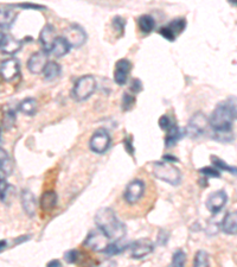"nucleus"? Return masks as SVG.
<instances>
[{
  "mask_svg": "<svg viewBox=\"0 0 237 267\" xmlns=\"http://www.w3.org/2000/svg\"><path fill=\"white\" fill-rule=\"evenodd\" d=\"M237 119V99L230 98L216 106L209 119V125L213 130V138L228 143L234 139L233 124Z\"/></svg>",
  "mask_w": 237,
  "mask_h": 267,
  "instance_id": "obj_1",
  "label": "nucleus"
},
{
  "mask_svg": "<svg viewBox=\"0 0 237 267\" xmlns=\"http://www.w3.org/2000/svg\"><path fill=\"white\" fill-rule=\"evenodd\" d=\"M95 223L97 228L102 231L111 240L121 241L126 235V226L117 216L114 210L101 208L95 214Z\"/></svg>",
  "mask_w": 237,
  "mask_h": 267,
  "instance_id": "obj_2",
  "label": "nucleus"
},
{
  "mask_svg": "<svg viewBox=\"0 0 237 267\" xmlns=\"http://www.w3.org/2000/svg\"><path fill=\"white\" fill-rule=\"evenodd\" d=\"M153 175L157 180H160L171 186H178L182 181L180 170L166 161H157L153 165Z\"/></svg>",
  "mask_w": 237,
  "mask_h": 267,
  "instance_id": "obj_3",
  "label": "nucleus"
},
{
  "mask_svg": "<svg viewBox=\"0 0 237 267\" xmlns=\"http://www.w3.org/2000/svg\"><path fill=\"white\" fill-rule=\"evenodd\" d=\"M96 90V80L92 75L82 76L75 82L72 88V98L76 101H84L89 99Z\"/></svg>",
  "mask_w": 237,
  "mask_h": 267,
  "instance_id": "obj_4",
  "label": "nucleus"
},
{
  "mask_svg": "<svg viewBox=\"0 0 237 267\" xmlns=\"http://www.w3.org/2000/svg\"><path fill=\"white\" fill-rule=\"evenodd\" d=\"M84 245L92 251L95 252H106L109 245H111V239L100 229H93L87 237Z\"/></svg>",
  "mask_w": 237,
  "mask_h": 267,
  "instance_id": "obj_5",
  "label": "nucleus"
},
{
  "mask_svg": "<svg viewBox=\"0 0 237 267\" xmlns=\"http://www.w3.org/2000/svg\"><path fill=\"white\" fill-rule=\"evenodd\" d=\"M112 143L111 135H109L108 131H106L104 129H100L97 131H95L94 134L92 135L89 141V146L90 150L95 153H100L102 155L109 149Z\"/></svg>",
  "mask_w": 237,
  "mask_h": 267,
  "instance_id": "obj_6",
  "label": "nucleus"
},
{
  "mask_svg": "<svg viewBox=\"0 0 237 267\" xmlns=\"http://www.w3.org/2000/svg\"><path fill=\"white\" fill-rule=\"evenodd\" d=\"M209 119L207 118V115L203 112H196L189 120L188 127H186V133L190 137H198V135L203 134L207 131Z\"/></svg>",
  "mask_w": 237,
  "mask_h": 267,
  "instance_id": "obj_7",
  "label": "nucleus"
},
{
  "mask_svg": "<svg viewBox=\"0 0 237 267\" xmlns=\"http://www.w3.org/2000/svg\"><path fill=\"white\" fill-rule=\"evenodd\" d=\"M63 37L67 39L70 48H80L87 41L86 31H84L83 27L77 24H72L69 27H67L64 30Z\"/></svg>",
  "mask_w": 237,
  "mask_h": 267,
  "instance_id": "obj_8",
  "label": "nucleus"
},
{
  "mask_svg": "<svg viewBox=\"0 0 237 267\" xmlns=\"http://www.w3.org/2000/svg\"><path fill=\"white\" fill-rule=\"evenodd\" d=\"M186 27V19L184 18H177L173 19L168 23L167 25H164L159 29V33L164 38L167 39V41L173 42L176 41V38Z\"/></svg>",
  "mask_w": 237,
  "mask_h": 267,
  "instance_id": "obj_9",
  "label": "nucleus"
},
{
  "mask_svg": "<svg viewBox=\"0 0 237 267\" xmlns=\"http://www.w3.org/2000/svg\"><path fill=\"white\" fill-rule=\"evenodd\" d=\"M143 192H145V183L141 180H134L126 187L123 198L128 204H135L141 200Z\"/></svg>",
  "mask_w": 237,
  "mask_h": 267,
  "instance_id": "obj_10",
  "label": "nucleus"
},
{
  "mask_svg": "<svg viewBox=\"0 0 237 267\" xmlns=\"http://www.w3.org/2000/svg\"><path fill=\"white\" fill-rule=\"evenodd\" d=\"M21 73V65L16 58H7L0 63V76L5 81H13Z\"/></svg>",
  "mask_w": 237,
  "mask_h": 267,
  "instance_id": "obj_11",
  "label": "nucleus"
},
{
  "mask_svg": "<svg viewBox=\"0 0 237 267\" xmlns=\"http://www.w3.org/2000/svg\"><path fill=\"white\" fill-rule=\"evenodd\" d=\"M228 202V195L224 190H218V191L213 192L207 200V208L211 214H218L221 210L224 208Z\"/></svg>",
  "mask_w": 237,
  "mask_h": 267,
  "instance_id": "obj_12",
  "label": "nucleus"
},
{
  "mask_svg": "<svg viewBox=\"0 0 237 267\" xmlns=\"http://www.w3.org/2000/svg\"><path fill=\"white\" fill-rule=\"evenodd\" d=\"M49 63L47 61V53L45 51H37L30 56L27 61V69L32 74H41L44 72L45 67Z\"/></svg>",
  "mask_w": 237,
  "mask_h": 267,
  "instance_id": "obj_13",
  "label": "nucleus"
},
{
  "mask_svg": "<svg viewBox=\"0 0 237 267\" xmlns=\"http://www.w3.org/2000/svg\"><path fill=\"white\" fill-rule=\"evenodd\" d=\"M132 70V63L131 61L126 58L118 59L115 64V70H114V81L117 82L118 86H123L127 83V80H128L129 74Z\"/></svg>",
  "mask_w": 237,
  "mask_h": 267,
  "instance_id": "obj_14",
  "label": "nucleus"
},
{
  "mask_svg": "<svg viewBox=\"0 0 237 267\" xmlns=\"http://www.w3.org/2000/svg\"><path fill=\"white\" fill-rule=\"evenodd\" d=\"M154 249V245L148 239H140L132 245V257L134 259H142L151 254Z\"/></svg>",
  "mask_w": 237,
  "mask_h": 267,
  "instance_id": "obj_15",
  "label": "nucleus"
},
{
  "mask_svg": "<svg viewBox=\"0 0 237 267\" xmlns=\"http://www.w3.org/2000/svg\"><path fill=\"white\" fill-rule=\"evenodd\" d=\"M57 37L58 36L56 35L55 27L51 24L45 25L43 29H42L41 33H39V42H41L42 47H43V51H45L47 53H51L53 43H55Z\"/></svg>",
  "mask_w": 237,
  "mask_h": 267,
  "instance_id": "obj_16",
  "label": "nucleus"
},
{
  "mask_svg": "<svg viewBox=\"0 0 237 267\" xmlns=\"http://www.w3.org/2000/svg\"><path fill=\"white\" fill-rule=\"evenodd\" d=\"M223 233L228 235H237V210L229 212L225 215L221 226Z\"/></svg>",
  "mask_w": 237,
  "mask_h": 267,
  "instance_id": "obj_17",
  "label": "nucleus"
},
{
  "mask_svg": "<svg viewBox=\"0 0 237 267\" xmlns=\"http://www.w3.org/2000/svg\"><path fill=\"white\" fill-rule=\"evenodd\" d=\"M22 207L24 212L29 216H33L36 214V208H37V202H36L35 196L29 190H23L22 192Z\"/></svg>",
  "mask_w": 237,
  "mask_h": 267,
  "instance_id": "obj_18",
  "label": "nucleus"
},
{
  "mask_svg": "<svg viewBox=\"0 0 237 267\" xmlns=\"http://www.w3.org/2000/svg\"><path fill=\"white\" fill-rule=\"evenodd\" d=\"M22 45H23L22 41L6 35L4 43L0 47V51H1L2 53H6V55H15V53H17L22 49Z\"/></svg>",
  "mask_w": 237,
  "mask_h": 267,
  "instance_id": "obj_19",
  "label": "nucleus"
},
{
  "mask_svg": "<svg viewBox=\"0 0 237 267\" xmlns=\"http://www.w3.org/2000/svg\"><path fill=\"white\" fill-rule=\"evenodd\" d=\"M41 208L44 212H51L52 209H55L56 204H57V194H56L53 190H47L42 194L41 196Z\"/></svg>",
  "mask_w": 237,
  "mask_h": 267,
  "instance_id": "obj_20",
  "label": "nucleus"
},
{
  "mask_svg": "<svg viewBox=\"0 0 237 267\" xmlns=\"http://www.w3.org/2000/svg\"><path fill=\"white\" fill-rule=\"evenodd\" d=\"M17 18L15 10L10 7L0 8V29H10Z\"/></svg>",
  "mask_w": 237,
  "mask_h": 267,
  "instance_id": "obj_21",
  "label": "nucleus"
},
{
  "mask_svg": "<svg viewBox=\"0 0 237 267\" xmlns=\"http://www.w3.org/2000/svg\"><path fill=\"white\" fill-rule=\"evenodd\" d=\"M70 49H71V48H70L69 43H68L67 39L64 38L63 36L57 37L55 43H53L51 53L55 57H62V56H66L67 53H69Z\"/></svg>",
  "mask_w": 237,
  "mask_h": 267,
  "instance_id": "obj_22",
  "label": "nucleus"
},
{
  "mask_svg": "<svg viewBox=\"0 0 237 267\" xmlns=\"http://www.w3.org/2000/svg\"><path fill=\"white\" fill-rule=\"evenodd\" d=\"M138 27H139L140 31L145 35H148L156 27V21L152 16L149 15H142L138 18Z\"/></svg>",
  "mask_w": 237,
  "mask_h": 267,
  "instance_id": "obj_23",
  "label": "nucleus"
},
{
  "mask_svg": "<svg viewBox=\"0 0 237 267\" xmlns=\"http://www.w3.org/2000/svg\"><path fill=\"white\" fill-rule=\"evenodd\" d=\"M61 73H62L61 65H59L57 62L51 61L47 64V67H45L43 75L47 81H52V80L57 79L58 76L61 75Z\"/></svg>",
  "mask_w": 237,
  "mask_h": 267,
  "instance_id": "obj_24",
  "label": "nucleus"
},
{
  "mask_svg": "<svg viewBox=\"0 0 237 267\" xmlns=\"http://www.w3.org/2000/svg\"><path fill=\"white\" fill-rule=\"evenodd\" d=\"M37 100L33 98H27L25 99V100H23L21 104H19L18 108L21 110L22 113H24V114L26 115H33L36 112H37Z\"/></svg>",
  "mask_w": 237,
  "mask_h": 267,
  "instance_id": "obj_25",
  "label": "nucleus"
},
{
  "mask_svg": "<svg viewBox=\"0 0 237 267\" xmlns=\"http://www.w3.org/2000/svg\"><path fill=\"white\" fill-rule=\"evenodd\" d=\"M180 138V131L178 129V126L176 124H173L170 129L167 130V134H166L165 138V146L166 147H171L173 145H176V143L179 140Z\"/></svg>",
  "mask_w": 237,
  "mask_h": 267,
  "instance_id": "obj_26",
  "label": "nucleus"
},
{
  "mask_svg": "<svg viewBox=\"0 0 237 267\" xmlns=\"http://www.w3.org/2000/svg\"><path fill=\"white\" fill-rule=\"evenodd\" d=\"M211 161H213V166H215L217 170H219V171H225V172L231 173V175L237 176V167L228 165V164L225 163L224 160H222L221 158L216 157V156H213V157H211Z\"/></svg>",
  "mask_w": 237,
  "mask_h": 267,
  "instance_id": "obj_27",
  "label": "nucleus"
},
{
  "mask_svg": "<svg viewBox=\"0 0 237 267\" xmlns=\"http://www.w3.org/2000/svg\"><path fill=\"white\" fill-rule=\"evenodd\" d=\"M11 169H12V166H11L10 156L4 149L0 147V172L4 176L8 175L11 172Z\"/></svg>",
  "mask_w": 237,
  "mask_h": 267,
  "instance_id": "obj_28",
  "label": "nucleus"
},
{
  "mask_svg": "<svg viewBox=\"0 0 237 267\" xmlns=\"http://www.w3.org/2000/svg\"><path fill=\"white\" fill-rule=\"evenodd\" d=\"M193 267H210L209 264V255L205 251H198L193 260Z\"/></svg>",
  "mask_w": 237,
  "mask_h": 267,
  "instance_id": "obj_29",
  "label": "nucleus"
},
{
  "mask_svg": "<svg viewBox=\"0 0 237 267\" xmlns=\"http://www.w3.org/2000/svg\"><path fill=\"white\" fill-rule=\"evenodd\" d=\"M112 27L115 32H118V37L122 36L123 30H125V27H126V21L122 18V17H118V16L114 17V19H113L112 22Z\"/></svg>",
  "mask_w": 237,
  "mask_h": 267,
  "instance_id": "obj_30",
  "label": "nucleus"
},
{
  "mask_svg": "<svg viewBox=\"0 0 237 267\" xmlns=\"http://www.w3.org/2000/svg\"><path fill=\"white\" fill-rule=\"evenodd\" d=\"M16 123V112L13 110H7L4 115V127L5 130H10Z\"/></svg>",
  "mask_w": 237,
  "mask_h": 267,
  "instance_id": "obj_31",
  "label": "nucleus"
},
{
  "mask_svg": "<svg viewBox=\"0 0 237 267\" xmlns=\"http://www.w3.org/2000/svg\"><path fill=\"white\" fill-rule=\"evenodd\" d=\"M186 261V254L182 249H178V251L173 254V259H172V265L176 266H184Z\"/></svg>",
  "mask_w": 237,
  "mask_h": 267,
  "instance_id": "obj_32",
  "label": "nucleus"
},
{
  "mask_svg": "<svg viewBox=\"0 0 237 267\" xmlns=\"http://www.w3.org/2000/svg\"><path fill=\"white\" fill-rule=\"evenodd\" d=\"M199 172L202 173V175L208 176V177H213V178L221 177V171H219V170H217L216 167H213V166L203 167V169L199 170Z\"/></svg>",
  "mask_w": 237,
  "mask_h": 267,
  "instance_id": "obj_33",
  "label": "nucleus"
},
{
  "mask_svg": "<svg viewBox=\"0 0 237 267\" xmlns=\"http://www.w3.org/2000/svg\"><path fill=\"white\" fill-rule=\"evenodd\" d=\"M135 104V98L133 95L128 94V93H125L122 98V109L123 110H129L132 109V107L134 106Z\"/></svg>",
  "mask_w": 237,
  "mask_h": 267,
  "instance_id": "obj_34",
  "label": "nucleus"
},
{
  "mask_svg": "<svg viewBox=\"0 0 237 267\" xmlns=\"http://www.w3.org/2000/svg\"><path fill=\"white\" fill-rule=\"evenodd\" d=\"M8 188H10V186H8L6 178H0V200L5 201V198H6Z\"/></svg>",
  "mask_w": 237,
  "mask_h": 267,
  "instance_id": "obj_35",
  "label": "nucleus"
},
{
  "mask_svg": "<svg viewBox=\"0 0 237 267\" xmlns=\"http://www.w3.org/2000/svg\"><path fill=\"white\" fill-rule=\"evenodd\" d=\"M64 259H66L67 263L75 264L78 260V252L76 249H70L64 254Z\"/></svg>",
  "mask_w": 237,
  "mask_h": 267,
  "instance_id": "obj_36",
  "label": "nucleus"
},
{
  "mask_svg": "<svg viewBox=\"0 0 237 267\" xmlns=\"http://www.w3.org/2000/svg\"><path fill=\"white\" fill-rule=\"evenodd\" d=\"M172 125H173V123H172V120H171L170 116H168V115H163L162 118L159 119L160 129L167 131L172 126Z\"/></svg>",
  "mask_w": 237,
  "mask_h": 267,
  "instance_id": "obj_37",
  "label": "nucleus"
},
{
  "mask_svg": "<svg viewBox=\"0 0 237 267\" xmlns=\"http://www.w3.org/2000/svg\"><path fill=\"white\" fill-rule=\"evenodd\" d=\"M131 90H132V92H133V93H135V94H137V93H139V92H141V90H142V83H141L140 80L134 79L133 81L131 82Z\"/></svg>",
  "mask_w": 237,
  "mask_h": 267,
  "instance_id": "obj_38",
  "label": "nucleus"
},
{
  "mask_svg": "<svg viewBox=\"0 0 237 267\" xmlns=\"http://www.w3.org/2000/svg\"><path fill=\"white\" fill-rule=\"evenodd\" d=\"M117 266H118L117 263H115L114 260L108 259V260L102 261V263H100L97 266H95V267H117Z\"/></svg>",
  "mask_w": 237,
  "mask_h": 267,
  "instance_id": "obj_39",
  "label": "nucleus"
},
{
  "mask_svg": "<svg viewBox=\"0 0 237 267\" xmlns=\"http://www.w3.org/2000/svg\"><path fill=\"white\" fill-rule=\"evenodd\" d=\"M18 6L22 8H35V10H43V8H45L44 6H41V5H36V4H21L18 5Z\"/></svg>",
  "mask_w": 237,
  "mask_h": 267,
  "instance_id": "obj_40",
  "label": "nucleus"
},
{
  "mask_svg": "<svg viewBox=\"0 0 237 267\" xmlns=\"http://www.w3.org/2000/svg\"><path fill=\"white\" fill-rule=\"evenodd\" d=\"M47 267H62V263L57 259H53L47 263Z\"/></svg>",
  "mask_w": 237,
  "mask_h": 267,
  "instance_id": "obj_41",
  "label": "nucleus"
},
{
  "mask_svg": "<svg viewBox=\"0 0 237 267\" xmlns=\"http://www.w3.org/2000/svg\"><path fill=\"white\" fill-rule=\"evenodd\" d=\"M6 246H7L6 241H4V240L0 241V252H1L2 249H5V247H6Z\"/></svg>",
  "mask_w": 237,
  "mask_h": 267,
  "instance_id": "obj_42",
  "label": "nucleus"
},
{
  "mask_svg": "<svg viewBox=\"0 0 237 267\" xmlns=\"http://www.w3.org/2000/svg\"><path fill=\"white\" fill-rule=\"evenodd\" d=\"M5 37H6V35H5L4 32H0V47H1L2 43H4V41H5Z\"/></svg>",
  "mask_w": 237,
  "mask_h": 267,
  "instance_id": "obj_43",
  "label": "nucleus"
},
{
  "mask_svg": "<svg viewBox=\"0 0 237 267\" xmlns=\"http://www.w3.org/2000/svg\"><path fill=\"white\" fill-rule=\"evenodd\" d=\"M231 5H234V6H237V0H233V1H230Z\"/></svg>",
  "mask_w": 237,
  "mask_h": 267,
  "instance_id": "obj_44",
  "label": "nucleus"
},
{
  "mask_svg": "<svg viewBox=\"0 0 237 267\" xmlns=\"http://www.w3.org/2000/svg\"><path fill=\"white\" fill-rule=\"evenodd\" d=\"M170 267H184V266H176V265H172V264H171Z\"/></svg>",
  "mask_w": 237,
  "mask_h": 267,
  "instance_id": "obj_45",
  "label": "nucleus"
},
{
  "mask_svg": "<svg viewBox=\"0 0 237 267\" xmlns=\"http://www.w3.org/2000/svg\"><path fill=\"white\" fill-rule=\"evenodd\" d=\"M0 132H1V129H0Z\"/></svg>",
  "mask_w": 237,
  "mask_h": 267,
  "instance_id": "obj_46",
  "label": "nucleus"
}]
</instances>
